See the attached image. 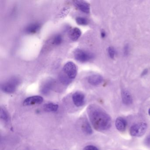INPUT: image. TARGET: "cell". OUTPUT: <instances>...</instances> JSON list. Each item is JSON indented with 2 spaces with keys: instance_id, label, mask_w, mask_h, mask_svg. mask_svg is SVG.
Returning <instances> with one entry per match:
<instances>
[{
  "instance_id": "cell-1",
  "label": "cell",
  "mask_w": 150,
  "mask_h": 150,
  "mask_svg": "<svg viewBox=\"0 0 150 150\" xmlns=\"http://www.w3.org/2000/svg\"><path fill=\"white\" fill-rule=\"evenodd\" d=\"M87 113L93 127L96 130L103 131L108 129L111 127L110 116L98 105H89L87 108Z\"/></svg>"
},
{
  "instance_id": "cell-2",
  "label": "cell",
  "mask_w": 150,
  "mask_h": 150,
  "mask_svg": "<svg viewBox=\"0 0 150 150\" xmlns=\"http://www.w3.org/2000/svg\"><path fill=\"white\" fill-rule=\"evenodd\" d=\"M21 80L17 77H12L2 84L1 89L4 93L11 94L14 93L20 84Z\"/></svg>"
},
{
  "instance_id": "cell-3",
  "label": "cell",
  "mask_w": 150,
  "mask_h": 150,
  "mask_svg": "<svg viewBox=\"0 0 150 150\" xmlns=\"http://www.w3.org/2000/svg\"><path fill=\"white\" fill-rule=\"evenodd\" d=\"M74 57L76 60L81 63H86L93 59L94 55L91 52L81 49H77L74 52Z\"/></svg>"
},
{
  "instance_id": "cell-4",
  "label": "cell",
  "mask_w": 150,
  "mask_h": 150,
  "mask_svg": "<svg viewBox=\"0 0 150 150\" xmlns=\"http://www.w3.org/2000/svg\"><path fill=\"white\" fill-rule=\"evenodd\" d=\"M147 128V125L145 122L138 123L131 127L130 133L133 137H141L145 134Z\"/></svg>"
},
{
  "instance_id": "cell-5",
  "label": "cell",
  "mask_w": 150,
  "mask_h": 150,
  "mask_svg": "<svg viewBox=\"0 0 150 150\" xmlns=\"http://www.w3.org/2000/svg\"><path fill=\"white\" fill-rule=\"evenodd\" d=\"M63 71L71 80L75 79L77 76V67L73 62H69L66 63L64 66Z\"/></svg>"
},
{
  "instance_id": "cell-6",
  "label": "cell",
  "mask_w": 150,
  "mask_h": 150,
  "mask_svg": "<svg viewBox=\"0 0 150 150\" xmlns=\"http://www.w3.org/2000/svg\"><path fill=\"white\" fill-rule=\"evenodd\" d=\"M55 84V81L52 79H49L44 82L41 88V92L45 95L50 93Z\"/></svg>"
},
{
  "instance_id": "cell-7",
  "label": "cell",
  "mask_w": 150,
  "mask_h": 150,
  "mask_svg": "<svg viewBox=\"0 0 150 150\" xmlns=\"http://www.w3.org/2000/svg\"><path fill=\"white\" fill-rule=\"evenodd\" d=\"M43 101V98L39 96H30L26 98L23 101V105L25 106H31L35 104H41Z\"/></svg>"
},
{
  "instance_id": "cell-8",
  "label": "cell",
  "mask_w": 150,
  "mask_h": 150,
  "mask_svg": "<svg viewBox=\"0 0 150 150\" xmlns=\"http://www.w3.org/2000/svg\"><path fill=\"white\" fill-rule=\"evenodd\" d=\"M72 100L76 107H81L85 103V95L81 92H75L72 95Z\"/></svg>"
},
{
  "instance_id": "cell-9",
  "label": "cell",
  "mask_w": 150,
  "mask_h": 150,
  "mask_svg": "<svg viewBox=\"0 0 150 150\" xmlns=\"http://www.w3.org/2000/svg\"><path fill=\"white\" fill-rule=\"evenodd\" d=\"M74 6L81 12L85 13H89L90 6L89 4L84 1H73Z\"/></svg>"
},
{
  "instance_id": "cell-10",
  "label": "cell",
  "mask_w": 150,
  "mask_h": 150,
  "mask_svg": "<svg viewBox=\"0 0 150 150\" xmlns=\"http://www.w3.org/2000/svg\"><path fill=\"white\" fill-rule=\"evenodd\" d=\"M103 81V78L100 74H93L88 78V81L93 86H98L101 84Z\"/></svg>"
},
{
  "instance_id": "cell-11",
  "label": "cell",
  "mask_w": 150,
  "mask_h": 150,
  "mask_svg": "<svg viewBox=\"0 0 150 150\" xmlns=\"http://www.w3.org/2000/svg\"><path fill=\"white\" fill-rule=\"evenodd\" d=\"M41 28V24L39 23H33L29 24L25 28V33L28 34H34L39 31Z\"/></svg>"
},
{
  "instance_id": "cell-12",
  "label": "cell",
  "mask_w": 150,
  "mask_h": 150,
  "mask_svg": "<svg viewBox=\"0 0 150 150\" xmlns=\"http://www.w3.org/2000/svg\"><path fill=\"white\" fill-rule=\"evenodd\" d=\"M81 35V32L79 29L77 28H73L69 31L68 35L69 38L74 42L77 41L80 37Z\"/></svg>"
},
{
  "instance_id": "cell-13",
  "label": "cell",
  "mask_w": 150,
  "mask_h": 150,
  "mask_svg": "<svg viewBox=\"0 0 150 150\" xmlns=\"http://www.w3.org/2000/svg\"><path fill=\"white\" fill-rule=\"evenodd\" d=\"M122 98L123 103L125 105H129L132 103V98L129 91L123 90L122 92Z\"/></svg>"
},
{
  "instance_id": "cell-14",
  "label": "cell",
  "mask_w": 150,
  "mask_h": 150,
  "mask_svg": "<svg viewBox=\"0 0 150 150\" xmlns=\"http://www.w3.org/2000/svg\"><path fill=\"white\" fill-rule=\"evenodd\" d=\"M126 121L123 117H118L115 121V126L117 129L120 132H124L126 127Z\"/></svg>"
},
{
  "instance_id": "cell-15",
  "label": "cell",
  "mask_w": 150,
  "mask_h": 150,
  "mask_svg": "<svg viewBox=\"0 0 150 150\" xmlns=\"http://www.w3.org/2000/svg\"><path fill=\"white\" fill-rule=\"evenodd\" d=\"M81 128L83 132L88 135H91L93 133V130L91 125L87 119H83L81 124Z\"/></svg>"
},
{
  "instance_id": "cell-16",
  "label": "cell",
  "mask_w": 150,
  "mask_h": 150,
  "mask_svg": "<svg viewBox=\"0 0 150 150\" xmlns=\"http://www.w3.org/2000/svg\"><path fill=\"white\" fill-rule=\"evenodd\" d=\"M59 109V106L58 104L54 103H46L44 106V109L47 112H56Z\"/></svg>"
},
{
  "instance_id": "cell-17",
  "label": "cell",
  "mask_w": 150,
  "mask_h": 150,
  "mask_svg": "<svg viewBox=\"0 0 150 150\" xmlns=\"http://www.w3.org/2000/svg\"><path fill=\"white\" fill-rule=\"evenodd\" d=\"M59 79L61 83L64 85H68L71 83V79L68 78L67 75H65L64 74H60Z\"/></svg>"
},
{
  "instance_id": "cell-18",
  "label": "cell",
  "mask_w": 150,
  "mask_h": 150,
  "mask_svg": "<svg viewBox=\"0 0 150 150\" xmlns=\"http://www.w3.org/2000/svg\"><path fill=\"white\" fill-rule=\"evenodd\" d=\"M0 116L1 118L3 121L6 122H8L9 120V116L6 110L3 108H1V112H0Z\"/></svg>"
},
{
  "instance_id": "cell-19",
  "label": "cell",
  "mask_w": 150,
  "mask_h": 150,
  "mask_svg": "<svg viewBox=\"0 0 150 150\" xmlns=\"http://www.w3.org/2000/svg\"><path fill=\"white\" fill-rule=\"evenodd\" d=\"M63 37L60 35H57L54 37L52 40V44L55 45H59L63 42Z\"/></svg>"
},
{
  "instance_id": "cell-20",
  "label": "cell",
  "mask_w": 150,
  "mask_h": 150,
  "mask_svg": "<svg viewBox=\"0 0 150 150\" xmlns=\"http://www.w3.org/2000/svg\"><path fill=\"white\" fill-rule=\"evenodd\" d=\"M77 24L81 26H86L88 24V21L86 18L82 17H78L76 19Z\"/></svg>"
},
{
  "instance_id": "cell-21",
  "label": "cell",
  "mask_w": 150,
  "mask_h": 150,
  "mask_svg": "<svg viewBox=\"0 0 150 150\" xmlns=\"http://www.w3.org/2000/svg\"><path fill=\"white\" fill-rule=\"evenodd\" d=\"M108 52L110 57L111 59H114L115 56V50L114 48L112 47H109L108 48Z\"/></svg>"
},
{
  "instance_id": "cell-22",
  "label": "cell",
  "mask_w": 150,
  "mask_h": 150,
  "mask_svg": "<svg viewBox=\"0 0 150 150\" xmlns=\"http://www.w3.org/2000/svg\"><path fill=\"white\" fill-rule=\"evenodd\" d=\"M83 150H99L96 146L93 145H88L86 146Z\"/></svg>"
},
{
  "instance_id": "cell-23",
  "label": "cell",
  "mask_w": 150,
  "mask_h": 150,
  "mask_svg": "<svg viewBox=\"0 0 150 150\" xmlns=\"http://www.w3.org/2000/svg\"><path fill=\"white\" fill-rule=\"evenodd\" d=\"M129 52V45L127 44L125 46L124 49V54L125 56H127Z\"/></svg>"
},
{
  "instance_id": "cell-24",
  "label": "cell",
  "mask_w": 150,
  "mask_h": 150,
  "mask_svg": "<svg viewBox=\"0 0 150 150\" xmlns=\"http://www.w3.org/2000/svg\"><path fill=\"white\" fill-rule=\"evenodd\" d=\"M145 143L146 146L150 147V135L147 136L145 140Z\"/></svg>"
},
{
  "instance_id": "cell-25",
  "label": "cell",
  "mask_w": 150,
  "mask_h": 150,
  "mask_svg": "<svg viewBox=\"0 0 150 150\" xmlns=\"http://www.w3.org/2000/svg\"><path fill=\"white\" fill-rule=\"evenodd\" d=\"M148 70L147 69H145L142 72V74H141V76H144L145 75H146L148 73Z\"/></svg>"
},
{
  "instance_id": "cell-26",
  "label": "cell",
  "mask_w": 150,
  "mask_h": 150,
  "mask_svg": "<svg viewBox=\"0 0 150 150\" xmlns=\"http://www.w3.org/2000/svg\"><path fill=\"white\" fill-rule=\"evenodd\" d=\"M106 33H105V31H102L101 32V36L102 38H104L106 36Z\"/></svg>"
},
{
  "instance_id": "cell-27",
  "label": "cell",
  "mask_w": 150,
  "mask_h": 150,
  "mask_svg": "<svg viewBox=\"0 0 150 150\" xmlns=\"http://www.w3.org/2000/svg\"><path fill=\"white\" fill-rule=\"evenodd\" d=\"M148 113H149V115H150V108L149 109V110H148Z\"/></svg>"
},
{
  "instance_id": "cell-28",
  "label": "cell",
  "mask_w": 150,
  "mask_h": 150,
  "mask_svg": "<svg viewBox=\"0 0 150 150\" xmlns=\"http://www.w3.org/2000/svg\"></svg>"
}]
</instances>
